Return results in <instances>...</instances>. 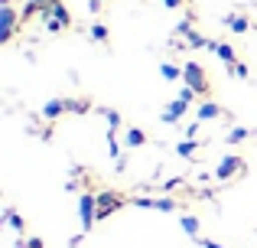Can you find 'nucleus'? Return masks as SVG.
<instances>
[{"label":"nucleus","instance_id":"nucleus-1","mask_svg":"<svg viewBox=\"0 0 257 248\" xmlns=\"http://www.w3.org/2000/svg\"><path fill=\"white\" fill-rule=\"evenodd\" d=\"M182 85L195 89L199 95H208V92H212V85H208V75H205V69H202L199 62H186V65H182Z\"/></svg>","mask_w":257,"mask_h":248},{"label":"nucleus","instance_id":"nucleus-2","mask_svg":"<svg viewBox=\"0 0 257 248\" xmlns=\"http://www.w3.org/2000/svg\"><path fill=\"white\" fill-rule=\"evenodd\" d=\"M78 219H82V232H88L98 222V193H82L78 196Z\"/></svg>","mask_w":257,"mask_h":248},{"label":"nucleus","instance_id":"nucleus-3","mask_svg":"<svg viewBox=\"0 0 257 248\" xmlns=\"http://www.w3.org/2000/svg\"><path fill=\"white\" fill-rule=\"evenodd\" d=\"M39 17H43V23H46V30H49V33H62V30H69V26H72V13L65 10L62 4H56L52 10L39 13Z\"/></svg>","mask_w":257,"mask_h":248},{"label":"nucleus","instance_id":"nucleus-4","mask_svg":"<svg viewBox=\"0 0 257 248\" xmlns=\"http://www.w3.org/2000/svg\"><path fill=\"white\" fill-rule=\"evenodd\" d=\"M124 206V196H117L114 190H104L98 193V222H104L107 216H114V212Z\"/></svg>","mask_w":257,"mask_h":248},{"label":"nucleus","instance_id":"nucleus-5","mask_svg":"<svg viewBox=\"0 0 257 248\" xmlns=\"http://www.w3.org/2000/svg\"><path fill=\"white\" fill-rule=\"evenodd\" d=\"M244 170V160L238 157V153H228V157H221V163L215 167V177L225 183V180H231V177H238V173Z\"/></svg>","mask_w":257,"mask_h":248},{"label":"nucleus","instance_id":"nucleus-6","mask_svg":"<svg viewBox=\"0 0 257 248\" xmlns=\"http://www.w3.org/2000/svg\"><path fill=\"white\" fill-rule=\"evenodd\" d=\"M17 10H13L10 4H4L0 7V43H10L13 39V33H17Z\"/></svg>","mask_w":257,"mask_h":248},{"label":"nucleus","instance_id":"nucleus-7","mask_svg":"<svg viewBox=\"0 0 257 248\" xmlns=\"http://www.w3.org/2000/svg\"><path fill=\"white\" fill-rule=\"evenodd\" d=\"M56 4H62V0H26V4H23V10H20V20L26 23V20H33L36 13H46V10H52Z\"/></svg>","mask_w":257,"mask_h":248},{"label":"nucleus","instance_id":"nucleus-8","mask_svg":"<svg viewBox=\"0 0 257 248\" xmlns=\"http://www.w3.org/2000/svg\"><path fill=\"white\" fill-rule=\"evenodd\" d=\"M189 111V105L182 102V98H176V102H170L166 105V111H163V121L166 124H176V121H182V115Z\"/></svg>","mask_w":257,"mask_h":248},{"label":"nucleus","instance_id":"nucleus-9","mask_svg":"<svg viewBox=\"0 0 257 248\" xmlns=\"http://www.w3.org/2000/svg\"><path fill=\"white\" fill-rule=\"evenodd\" d=\"M195 115H199V121H215V118H221L225 111H221L215 102H208V98H205V102L199 105V111H195Z\"/></svg>","mask_w":257,"mask_h":248},{"label":"nucleus","instance_id":"nucleus-10","mask_svg":"<svg viewBox=\"0 0 257 248\" xmlns=\"http://www.w3.org/2000/svg\"><path fill=\"white\" fill-rule=\"evenodd\" d=\"M62 111H65V98H52V102L43 105V118H46V121H56Z\"/></svg>","mask_w":257,"mask_h":248},{"label":"nucleus","instance_id":"nucleus-11","mask_svg":"<svg viewBox=\"0 0 257 248\" xmlns=\"http://www.w3.org/2000/svg\"><path fill=\"white\" fill-rule=\"evenodd\" d=\"M124 144L127 147H144L147 144V134L140 131V127H127V131H124Z\"/></svg>","mask_w":257,"mask_h":248},{"label":"nucleus","instance_id":"nucleus-12","mask_svg":"<svg viewBox=\"0 0 257 248\" xmlns=\"http://www.w3.org/2000/svg\"><path fill=\"white\" fill-rule=\"evenodd\" d=\"M225 26L231 33H247L251 30V23H247V17H238V13H231V17H225Z\"/></svg>","mask_w":257,"mask_h":248},{"label":"nucleus","instance_id":"nucleus-13","mask_svg":"<svg viewBox=\"0 0 257 248\" xmlns=\"http://www.w3.org/2000/svg\"><path fill=\"white\" fill-rule=\"evenodd\" d=\"M88 108H91L88 98H65V111H69V115H85Z\"/></svg>","mask_w":257,"mask_h":248},{"label":"nucleus","instance_id":"nucleus-14","mask_svg":"<svg viewBox=\"0 0 257 248\" xmlns=\"http://www.w3.org/2000/svg\"><path fill=\"white\" fill-rule=\"evenodd\" d=\"M215 56L221 59V62H228V65H234L238 62V56H234V49L228 43H215Z\"/></svg>","mask_w":257,"mask_h":248},{"label":"nucleus","instance_id":"nucleus-15","mask_svg":"<svg viewBox=\"0 0 257 248\" xmlns=\"http://www.w3.org/2000/svg\"><path fill=\"white\" fill-rule=\"evenodd\" d=\"M4 222L10 225L13 232H26V222L20 219V212H13V209H7V212H4Z\"/></svg>","mask_w":257,"mask_h":248},{"label":"nucleus","instance_id":"nucleus-16","mask_svg":"<svg viewBox=\"0 0 257 248\" xmlns=\"http://www.w3.org/2000/svg\"><path fill=\"white\" fill-rule=\"evenodd\" d=\"M153 209H160V212H176V209H179V203H176L173 196H157V199H153Z\"/></svg>","mask_w":257,"mask_h":248},{"label":"nucleus","instance_id":"nucleus-17","mask_svg":"<svg viewBox=\"0 0 257 248\" xmlns=\"http://www.w3.org/2000/svg\"><path fill=\"white\" fill-rule=\"evenodd\" d=\"M199 150V140H179V144H176V153H179V157H192V153Z\"/></svg>","mask_w":257,"mask_h":248},{"label":"nucleus","instance_id":"nucleus-18","mask_svg":"<svg viewBox=\"0 0 257 248\" xmlns=\"http://www.w3.org/2000/svg\"><path fill=\"white\" fill-rule=\"evenodd\" d=\"M179 225H182V232H186V235H199V219H195V216H182Z\"/></svg>","mask_w":257,"mask_h":248},{"label":"nucleus","instance_id":"nucleus-19","mask_svg":"<svg viewBox=\"0 0 257 248\" xmlns=\"http://www.w3.org/2000/svg\"><path fill=\"white\" fill-rule=\"evenodd\" d=\"M186 43L189 46H192V49H208V43H212V39H205V36H199V33H189V36H186Z\"/></svg>","mask_w":257,"mask_h":248},{"label":"nucleus","instance_id":"nucleus-20","mask_svg":"<svg viewBox=\"0 0 257 248\" xmlns=\"http://www.w3.org/2000/svg\"><path fill=\"white\" fill-rule=\"evenodd\" d=\"M160 72H163V78H170V82H176V78L182 75V69H179V65H173V62H163V65H160Z\"/></svg>","mask_w":257,"mask_h":248},{"label":"nucleus","instance_id":"nucleus-21","mask_svg":"<svg viewBox=\"0 0 257 248\" xmlns=\"http://www.w3.org/2000/svg\"><path fill=\"white\" fill-rule=\"evenodd\" d=\"M101 115H104L107 124H111V131H117V127H120V115H117L114 108H101Z\"/></svg>","mask_w":257,"mask_h":248},{"label":"nucleus","instance_id":"nucleus-22","mask_svg":"<svg viewBox=\"0 0 257 248\" xmlns=\"http://www.w3.org/2000/svg\"><path fill=\"white\" fill-rule=\"evenodd\" d=\"M247 134H251L247 127H231V131H228V144H241Z\"/></svg>","mask_w":257,"mask_h":248},{"label":"nucleus","instance_id":"nucleus-23","mask_svg":"<svg viewBox=\"0 0 257 248\" xmlns=\"http://www.w3.org/2000/svg\"><path fill=\"white\" fill-rule=\"evenodd\" d=\"M91 39H94V43H107V26L104 23H94L91 26Z\"/></svg>","mask_w":257,"mask_h":248},{"label":"nucleus","instance_id":"nucleus-24","mask_svg":"<svg viewBox=\"0 0 257 248\" xmlns=\"http://www.w3.org/2000/svg\"><path fill=\"white\" fill-rule=\"evenodd\" d=\"M107 150H111L114 160H120V144H117V137H114V131H107Z\"/></svg>","mask_w":257,"mask_h":248},{"label":"nucleus","instance_id":"nucleus-25","mask_svg":"<svg viewBox=\"0 0 257 248\" xmlns=\"http://www.w3.org/2000/svg\"><path fill=\"white\" fill-rule=\"evenodd\" d=\"M195 95H199V92H195V89H189V85H182V89H179V98H182L186 105H192V98H195Z\"/></svg>","mask_w":257,"mask_h":248},{"label":"nucleus","instance_id":"nucleus-26","mask_svg":"<svg viewBox=\"0 0 257 248\" xmlns=\"http://www.w3.org/2000/svg\"><path fill=\"white\" fill-rule=\"evenodd\" d=\"M228 72H231V75H238V78H247V65H244V62H234V65H228Z\"/></svg>","mask_w":257,"mask_h":248},{"label":"nucleus","instance_id":"nucleus-27","mask_svg":"<svg viewBox=\"0 0 257 248\" xmlns=\"http://www.w3.org/2000/svg\"><path fill=\"white\" fill-rule=\"evenodd\" d=\"M176 186H182V180H179V177H173V180H166V183H163V193H173V190H176Z\"/></svg>","mask_w":257,"mask_h":248},{"label":"nucleus","instance_id":"nucleus-28","mask_svg":"<svg viewBox=\"0 0 257 248\" xmlns=\"http://www.w3.org/2000/svg\"><path fill=\"white\" fill-rule=\"evenodd\" d=\"M176 33H179V36H189V33H192V23H189V20H182V23L176 26Z\"/></svg>","mask_w":257,"mask_h":248},{"label":"nucleus","instance_id":"nucleus-29","mask_svg":"<svg viewBox=\"0 0 257 248\" xmlns=\"http://www.w3.org/2000/svg\"><path fill=\"white\" fill-rule=\"evenodd\" d=\"M26 248H46V245H43V238L33 235V238H26Z\"/></svg>","mask_w":257,"mask_h":248},{"label":"nucleus","instance_id":"nucleus-30","mask_svg":"<svg viewBox=\"0 0 257 248\" xmlns=\"http://www.w3.org/2000/svg\"><path fill=\"white\" fill-rule=\"evenodd\" d=\"M199 248H225V245H218V242H208V238H199Z\"/></svg>","mask_w":257,"mask_h":248},{"label":"nucleus","instance_id":"nucleus-31","mask_svg":"<svg viewBox=\"0 0 257 248\" xmlns=\"http://www.w3.org/2000/svg\"><path fill=\"white\" fill-rule=\"evenodd\" d=\"M186 0H163V7H170V10H176V7H182Z\"/></svg>","mask_w":257,"mask_h":248},{"label":"nucleus","instance_id":"nucleus-32","mask_svg":"<svg viewBox=\"0 0 257 248\" xmlns=\"http://www.w3.org/2000/svg\"><path fill=\"white\" fill-rule=\"evenodd\" d=\"M88 10H91V13H98V10H101V0H91V4H88Z\"/></svg>","mask_w":257,"mask_h":248}]
</instances>
